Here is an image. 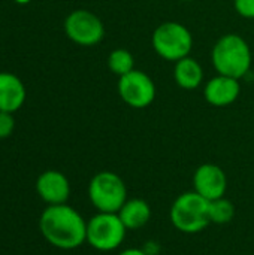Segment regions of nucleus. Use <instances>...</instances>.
<instances>
[{
    "label": "nucleus",
    "instance_id": "1",
    "mask_svg": "<svg viewBox=\"0 0 254 255\" xmlns=\"http://www.w3.org/2000/svg\"><path fill=\"white\" fill-rule=\"evenodd\" d=\"M39 232L57 250L72 251L87 241V221L67 203L46 206L39 218Z\"/></svg>",
    "mask_w": 254,
    "mask_h": 255
},
{
    "label": "nucleus",
    "instance_id": "2",
    "mask_svg": "<svg viewBox=\"0 0 254 255\" xmlns=\"http://www.w3.org/2000/svg\"><path fill=\"white\" fill-rule=\"evenodd\" d=\"M211 63L217 73L241 81L252 70V48L249 42L237 33L223 34L211 49Z\"/></svg>",
    "mask_w": 254,
    "mask_h": 255
},
{
    "label": "nucleus",
    "instance_id": "3",
    "mask_svg": "<svg viewBox=\"0 0 254 255\" xmlns=\"http://www.w3.org/2000/svg\"><path fill=\"white\" fill-rule=\"evenodd\" d=\"M169 220L172 226L184 235H198L210 224V202L196 191H186L180 194L171 209Z\"/></svg>",
    "mask_w": 254,
    "mask_h": 255
},
{
    "label": "nucleus",
    "instance_id": "4",
    "mask_svg": "<svg viewBox=\"0 0 254 255\" xmlns=\"http://www.w3.org/2000/svg\"><path fill=\"white\" fill-rule=\"evenodd\" d=\"M151 46L160 58L177 63L190 55L193 34L178 21H165L154 28L151 34Z\"/></svg>",
    "mask_w": 254,
    "mask_h": 255
},
{
    "label": "nucleus",
    "instance_id": "5",
    "mask_svg": "<svg viewBox=\"0 0 254 255\" xmlns=\"http://www.w3.org/2000/svg\"><path fill=\"white\" fill-rule=\"evenodd\" d=\"M88 199L97 212L117 214L129 199L127 187L120 175L109 170L97 172L88 184Z\"/></svg>",
    "mask_w": 254,
    "mask_h": 255
},
{
    "label": "nucleus",
    "instance_id": "6",
    "mask_svg": "<svg viewBox=\"0 0 254 255\" xmlns=\"http://www.w3.org/2000/svg\"><path fill=\"white\" fill-rule=\"evenodd\" d=\"M127 236V229L121 223L118 214L97 212L87 221V241L93 250L99 253H111L118 250Z\"/></svg>",
    "mask_w": 254,
    "mask_h": 255
},
{
    "label": "nucleus",
    "instance_id": "7",
    "mask_svg": "<svg viewBox=\"0 0 254 255\" xmlns=\"http://www.w3.org/2000/svg\"><path fill=\"white\" fill-rule=\"evenodd\" d=\"M64 33L76 45L93 46L102 42L105 25L94 12L88 9H75L64 19Z\"/></svg>",
    "mask_w": 254,
    "mask_h": 255
},
{
    "label": "nucleus",
    "instance_id": "8",
    "mask_svg": "<svg viewBox=\"0 0 254 255\" xmlns=\"http://www.w3.org/2000/svg\"><path fill=\"white\" fill-rule=\"evenodd\" d=\"M117 90L121 100L133 109L148 108L157 96L154 81L150 75L139 69H133L127 75L120 76Z\"/></svg>",
    "mask_w": 254,
    "mask_h": 255
},
{
    "label": "nucleus",
    "instance_id": "9",
    "mask_svg": "<svg viewBox=\"0 0 254 255\" xmlns=\"http://www.w3.org/2000/svg\"><path fill=\"white\" fill-rule=\"evenodd\" d=\"M193 191L208 202L226 197L228 176L225 170L214 163L201 164L193 173Z\"/></svg>",
    "mask_w": 254,
    "mask_h": 255
},
{
    "label": "nucleus",
    "instance_id": "10",
    "mask_svg": "<svg viewBox=\"0 0 254 255\" xmlns=\"http://www.w3.org/2000/svg\"><path fill=\"white\" fill-rule=\"evenodd\" d=\"M36 193L48 206L64 205L70 197V182L58 170H45L36 179Z\"/></svg>",
    "mask_w": 254,
    "mask_h": 255
},
{
    "label": "nucleus",
    "instance_id": "11",
    "mask_svg": "<svg viewBox=\"0 0 254 255\" xmlns=\"http://www.w3.org/2000/svg\"><path fill=\"white\" fill-rule=\"evenodd\" d=\"M241 94V82L237 78L217 73L205 82L204 97L208 105L216 108H226L238 100Z\"/></svg>",
    "mask_w": 254,
    "mask_h": 255
},
{
    "label": "nucleus",
    "instance_id": "12",
    "mask_svg": "<svg viewBox=\"0 0 254 255\" xmlns=\"http://www.w3.org/2000/svg\"><path fill=\"white\" fill-rule=\"evenodd\" d=\"M25 102V87L22 81L9 72H0V111L16 112Z\"/></svg>",
    "mask_w": 254,
    "mask_h": 255
},
{
    "label": "nucleus",
    "instance_id": "13",
    "mask_svg": "<svg viewBox=\"0 0 254 255\" xmlns=\"http://www.w3.org/2000/svg\"><path fill=\"white\" fill-rule=\"evenodd\" d=\"M124 227L129 230H139L148 224L151 220V206L148 202L139 197L127 199L121 209L117 212Z\"/></svg>",
    "mask_w": 254,
    "mask_h": 255
},
{
    "label": "nucleus",
    "instance_id": "14",
    "mask_svg": "<svg viewBox=\"0 0 254 255\" xmlns=\"http://www.w3.org/2000/svg\"><path fill=\"white\" fill-rule=\"evenodd\" d=\"M174 81L183 90H196L204 84V69L193 57H184L174 66Z\"/></svg>",
    "mask_w": 254,
    "mask_h": 255
},
{
    "label": "nucleus",
    "instance_id": "15",
    "mask_svg": "<svg viewBox=\"0 0 254 255\" xmlns=\"http://www.w3.org/2000/svg\"><path fill=\"white\" fill-rule=\"evenodd\" d=\"M108 67L118 78L124 76L135 69V57L126 48H115L108 55Z\"/></svg>",
    "mask_w": 254,
    "mask_h": 255
},
{
    "label": "nucleus",
    "instance_id": "16",
    "mask_svg": "<svg viewBox=\"0 0 254 255\" xmlns=\"http://www.w3.org/2000/svg\"><path fill=\"white\" fill-rule=\"evenodd\" d=\"M235 217V206L234 203L226 199H217L210 202V221L211 224H217V226H225L229 224Z\"/></svg>",
    "mask_w": 254,
    "mask_h": 255
},
{
    "label": "nucleus",
    "instance_id": "17",
    "mask_svg": "<svg viewBox=\"0 0 254 255\" xmlns=\"http://www.w3.org/2000/svg\"><path fill=\"white\" fill-rule=\"evenodd\" d=\"M15 128V120L10 112H1L0 111V139H6L13 133Z\"/></svg>",
    "mask_w": 254,
    "mask_h": 255
},
{
    "label": "nucleus",
    "instance_id": "18",
    "mask_svg": "<svg viewBox=\"0 0 254 255\" xmlns=\"http://www.w3.org/2000/svg\"><path fill=\"white\" fill-rule=\"evenodd\" d=\"M234 7L240 16L254 19V0H234Z\"/></svg>",
    "mask_w": 254,
    "mask_h": 255
},
{
    "label": "nucleus",
    "instance_id": "19",
    "mask_svg": "<svg viewBox=\"0 0 254 255\" xmlns=\"http://www.w3.org/2000/svg\"><path fill=\"white\" fill-rule=\"evenodd\" d=\"M147 255H159L160 254V244L156 241H148L144 244V247H141Z\"/></svg>",
    "mask_w": 254,
    "mask_h": 255
},
{
    "label": "nucleus",
    "instance_id": "20",
    "mask_svg": "<svg viewBox=\"0 0 254 255\" xmlns=\"http://www.w3.org/2000/svg\"><path fill=\"white\" fill-rule=\"evenodd\" d=\"M118 255H147L142 248H126L123 251H120Z\"/></svg>",
    "mask_w": 254,
    "mask_h": 255
},
{
    "label": "nucleus",
    "instance_id": "21",
    "mask_svg": "<svg viewBox=\"0 0 254 255\" xmlns=\"http://www.w3.org/2000/svg\"><path fill=\"white\" fill-rule=\"evenodd\" d=\"M15 3H18V4H27V3H30L31 0H13Z\"/></svg>",
    "mask_w": 254,
    "mask_h": 255
},
{
    "label": "nucleus",
    "instance_id": "22",
    "mask_svg": "<svg viewBox=\"0 0 254 255\" xmlns=\"http://www.w3.org/2000/svg\"><path fill=\"white\" fill-rule=\"evenodd\" d=\"M180 1H193V0H180Z\"/></svg>",
    "mask_w": 254,
    "mask_h": 255
}]
</instances>
